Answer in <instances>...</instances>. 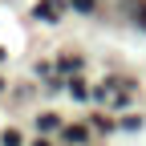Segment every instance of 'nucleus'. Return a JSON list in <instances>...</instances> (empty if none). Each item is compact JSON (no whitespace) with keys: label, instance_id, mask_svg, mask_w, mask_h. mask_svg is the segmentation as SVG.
I'll return each mask as SVG.
<instances>
[{"label":"nucleus","instance_id":"nucleus-1","mask_svg":"<svg viewBox=\"0 0 146 146\" xmlns=\"http://www.w3.org/2000/svg\"><path fill=\"white\" fill-rule=\"evenodd\" d=\"M36 126H41V130H53V126H57V114H41V118H36Z\"/></svg>","mask_w":146,"mask_h":146},{"label":"nucleus","instance_id":"nucleus-2","mask_svg":"<svg viewBox=\"0 0 146 146\" xmlns=\"http://www.w3.org/2000/svg\"><path fill=\"white\" fill-rule=\"evenodd\" d=\"M65 138H69V142H85V130H81V126H69Z\"/></svg>","mask_w":146,"mask_h":146},{"label":"nucleus","instance_id":"nucleus-3","mask_svg":"<svg viewBox=\"0 0 146 146\" xmlns=\"http://www.w3.org/2000/svg\"><path fill=\"white\" fill-rule=\"evenodd\" d=\"M36 16H45V21H53V16H57V8H53V4H41V8H36Z\"/></svg>","mask_w":146,"mask_h":146},{"label":"nucleus","instance_id":"nucleus-4","mask_svg":"<svg viewBox=\"0 0 146 146\" xmlns=\"http://www.w3.org/2000/svg\"><path fill=\"white\" fill-rule=\"evenodd\" d=\"M73 8L77 12H94V0H73Z\"/></svg>","mask_w":146,"mask_h":146},{"label":"nucleus","instance_id":"nucleus-5","mask_svg":"<svg viewBox=\"0 0 146 146\" xmlns=\"http://www.w3.org/2000/svg\"><path fill=\"white\" fill-rule=\"evenodd\" d=\"M4 146H21V134H16V130H8V134H4Z\"/></svg>","mask_w":146,"mask_h":146},{"label":"nucleus","instance_id":"nucleus-6","mask_svg":"<svg viewBox=\"0 0 146 146\" xmlns=\"http://www.w3.org/2000/svg\"><path fill=\"white\" fill-rule=\"evenodd\" d=\"M142 21H146V8H142Z\"/></svg>","mask_w":146,"mask_h":146}]
</instances>
